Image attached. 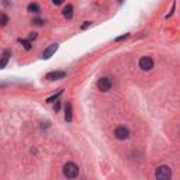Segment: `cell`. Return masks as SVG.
<instances>
[{
  "label": "cell",
  "instance_id": "cell-1",
  "mask_svg": "<svg viewBox=\"0 0 180 180\" xmlns=\"http://www.w3.org/2000/svg\"><path fill=\"white\" fill-rule=\"evenodd\" d=\"M63 175H65L68 179H75V177L79 175V168H77V165H75L73 162H68L66 165L63 166Z\"/></svg>",
  "mask_w": 180,
  "mask_h": 180
},
{
  "label": "cell",
  "instance_id": "cell-2",
  "mask_svg": "<svg viewBox=\"0 0 180 180\" xmlns=\"http://www.w3.org/2000/svg\"><path fill=\"white\" fill-rule=\"evenodd\" d=\"M155 177L159 180H169L172 177V169L169 166H159L156 172H155Z\"/></svg>",
  "mask_w": 180,
  "mask_h": 180
},
{
  "label": "cell",
  "instance_id": "cell-3",
  "mask_svg": "<svg viewBox=\"0 0 180 180\" xmlns=\"http://www.w3.org/2000/svg\"><path fill=\"white\" fill-rule=\"evenodd\" d=\"M111 86H113V80H111L110 77H101V79H99V82H97V87H99L101 92H108L111 89Z\"/></svg>",
  "mask_w": 180,
  "mask_h": 180
},
{
  "label": "cell",
  "instance_id": "cell-4",
  "mask_svg": "<svg viewBox=\"0 0 180 180\" xmlns=\"http://www.w3.org/2000/svg\"><path fill=\"white\" fill-rule=\"evenodd\" d=\"M114 135H115V138L117 139H127L129 136V131H128V128L127 127H117V128L114 129Z\"/></svg>",
  "mask_w": 180,
  "mask_h": 180
},
{
  "label": "cell",
  "instance_id": "cell-5",
  "mask_svg": "<svg viewBox=\"0 0 180 180\" xmlns=\"http://www.w3.org/2000/svg\"><path fill=\"white\" fill-rule=\"evenodd\" d=\"M139 68L142 70H151L154 68V61L151 56H142L139 59Z\"/></svg>",
  "mask_w": 180,
  "mask_h": 180
},
{
  "label": "cell",
  "instance_id": "cell-6",
  "mask_svg": "<svg viewBox=\"0 0 180 180\" xmlns=\"http://www.w3.org/2000/svg\"><path fill=\"white\" fill-rule=\"evenodd\" d=\"M65 76H66V73L62 72V70H52V72H49V73L45 75V79L52 82V80H59V79H63Z\"/></svg>",
  "mask_w": 180,
  "mask_h": 180
},
{
  "label": "cell",
  "instance_id": "cell-7",
  "mask_svg": "<svg viewBox=\"0 0 180 180\" xmlns=\"http://www.w3.org/2000/svg\"><path fill=\"white\" fill-rule=\"evenodd\" d=\"M56 51H58V44L49 45V47H48L47 49L42 52V58H44V59H49L52 55H54V54H55Z\"/></svg>",
  "mask_w": 180,
  "mask_h": 180
},
{
  "label": "cell",
  "instance_id": "cell-8",
  "mask_svg": "<svg viewBox=\"0 0 180 180\" xmlns=\"http://www.w3.org/2000/svg\"><path fill=\"white\" fill-rule=\"evenodd\" d=\"M10 55H11L10 51H4L3 52V55H2V58H0V69H4V68L7 66V62H9V59H10Z\"/></svg>",
  "mask_w": 180,
  "mask_h": 180
},
{
  "label": "cell",
  "instance_id": "cell-9",
  "mask_svg": "<svg viewBox=\"0 0 180 180\" xmlns=\"http://www.w3.org/2000/svg\"><path fill=\"white\" fill-rule=\"evenodd\" d=\"M62 14L65 19H72V16H73V6H72V4L65 6V9L62 10Z\"/></svg>",
  "mask_w": 180,
  "mask_h": 180
},
{
  "label": "cell",
  "instance_id": "cell-10",
  "mask_svg": "<svg viewBox=\"0 0 180 180\" xmlns=\"http://www.w3.org/2000/svg\"><path fill=\"white\" fill-rule=\"evenodd\" d=\"M65 121L66 122L72 121V104L70 103H68L66 108H65Z\"/></svg>",
  "mask_w": 180,
  "mask_h": 180
},
{
  "label": "cell",
  "instance_id": "cell-11",
  "mask_svg": "<svg viewBox=\"0 0 180 180\" xmlns=\"http://www.w3.org/2000/svg\"><path fill=\"white\" fill-rule=\"evenodd\" d=\"M27 10H28L30 13H40V6H38L37 3H30Z\"/></svg>",
  "mask_w": 180,
  "mask_h": 180
},
{
  "label": "cell",
  "instance_id": "cell-12",
  "mask_svg": "<svg viewBox=\"0 0 180 180\" xmlns=\"http://www.w3.org/2000/svg\"><path fill=\"white\" fill-rule=\"evenodd\" d=\"M62 93H63V90L61 89V90H59L58 93H55V94H52L51 97H48V99H47V103H54L55 100H58V97H59L61 94H62Z\"/></svg>",
  "mask_w": 180,
  "mask_h": 180
},
{
  "label": "cell",
  "instance_id": "cell-13",
  "mask_svg": "<svg viewBox=\"0 0 180 180\" xmlns=\"http://www.w3.org/2000/svg\"><path fill=\"white\" fill-rule=\"evenodd\" d=\"M19 42H20V44H23V47L26 48L27 51H30V49H31V41H28V40H21V38H20Z\"/></svg>",
  "mask_w": 180,
  "mask_h": 180
},
{
  "label": "cell",
  "instance_id": "cell-14",
  "mask_svg": "<svg viewBox=\"0 0 180 180\" xmlns=\"http://www.w3.org/2000/svg\"><path fill=\"white\" fill-rule=\"evenodd\" d=\"M7 23H9V17L6 14H0V26L4 27V26H7Z\"/></svg>",
  "mask_w": 180,
  "mask_h": 180
},
{
  "label": "cell",
  "instance_id": "cell-15",
  "mask_svg": "<svg viewBox=\"0 0 180 180\" xmlns=\"http://www.w3.org/2000/svg\"><path fill=\"white\" fill-rule=\"evenodd\" d=\"M44 20H41V19H35L33 20V24H35V26H44Z\"/></svg>",
  "mask_w": 180,
  "mask_h": 180
},
{
  "label": "cell",
  "instance_id": "cell-16",
  "mask_svg": "<svg viewBox=\"0 0 180 180\" xmlns=\"http://www.w3.org/2000/svg\"><path fill=\"white\" fill-rule=\"evenodd\" d=\"M35 38H37V33H31L28 37V41H33V40H35Z\"/></svg>",
  "mask_w": 180,
  "mask_h": 180
},
{
  "label": "cell",
  "instance_id": "cell-17",
  "mask_svg": "<svg viewBox=\"0 0 180 180\" xmlns=\"http://www.w3.org/2000/svg\"><path fill=\"white\" fill-rule=\"evenodd\" d=\"M90 24H92V23H90V21H85V24L82 26V30H86V28H87V27H90Z\"/></svg>",
  "mask_w": 180,
  "mask_h": 180
},
{
  "label": "cell",
  "instance_id": "cell-18",
  "mask_svg": "<svg viewBox=\"0 0 180 180\" xmlns=\"http://www.w3.org/2000/svg\"><path fill=\"white\" fill-rule=\"evenodd\" d=\"M128 35L129 34H124V35H121V37H118L115 41H122V40H125V38H128Z\"/></svg>",
  "mask_w": 180,
  "mask_h": 180
},
{
  "label": "cell",
  "instance_id": "cell-19",
  "mask_svg": "<svg viewBox=\"0 0 180 180\" xmlns=\"http://www.w3.org/2000/svg\"><path fill=\"white\" fill-rule=\"evenodd\" d=\"M52 3L56 4V6H59V4H62V3H63V0H52Z\"/></svg>",
  "mask_w": 180,
  "mask_h": 180
},
{
  "label": "cell",
  "instance_id": "cell-20",
  "mask_svg": "<svg viewBox=\"0 0 180 180\" xmlns=\"http://www.w3.org/2000/svg\"><path fill=\"white\" fill-rule=\"evenodd\" d=\"M59 108H61V103L58 101V103H56V106H55V111H56V113L59 111Z\"/></svg>",
  "mask_w": 180,
  "mask_h": 180
},
{
  "label": "cell",
  "instance_id": "cell-21",
  "mask_svg": "<svg viewBox=\"0 0 180 180\" xmlns=\"http://www.w3.org/2000/svg\"><path fill=\"white\" fill-rule=\"evenodd\" d=\"M118 2H120V3H121V2H124V0H118Z\"/></svg>",
  "mask_w": 180,
  "mask_h": 180
}]
</instances>
